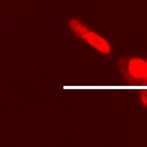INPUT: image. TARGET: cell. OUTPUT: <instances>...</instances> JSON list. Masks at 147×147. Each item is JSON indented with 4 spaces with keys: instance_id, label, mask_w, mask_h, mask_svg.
I'll return each mask as SVG.
<instances>
[{
    "instance_id": "6da1fadb",
    "label": "cell",
    "mask_w": 147,
    "mask_h": 147,
    "mask_svg": "<svg viewBox=\"0 0 147 147\" xmlns=\"http://www.w3.org/2000/svg\"><path fill=\"white\" fill-rule=\"evenodd\" d=\"M118 68L123 77L129 82L140 84L137 87H147V59L123 58L118 63Z\"/></svg>"
},
{
    "instance_id": "7a4b0ae2",
    "label": "cell",
    "mask_w": 147,
    "mask_h": 147,
    "mask_svg": "<svg viewBox=\"0 0 147 147\" xmlns=\"http://www.w3.org/2000/svg\"><path fill=\"white\" fill-rule=\"evenodd\" d=\"M72 32L79 38L87 42L96 51L103 55H109L111 47L109 42L87 27L81 21L73 18L68 21Z\"/></svg>"
}]
</instances>
